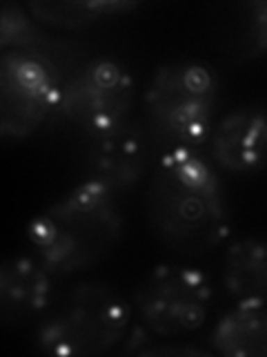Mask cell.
Returning a JSON list of instances; mask_svg holds the SVG:
<instances>
[{"instance_id": "1", "label": "cell", "mask_w": 267, "mask_h": 357, "mask_svg": "<svg viewBox=\"0 0 267 357\" xmlns=\"http://www.w3.org/2000/svg\"><path fill=\"white\" fill-rule=\"evenodd\" d=\"M145 215L154 237L178 255L198 257L227 241V192L203 148L170 150L156 159Z\"/></svg>"}, {"instance_id": "2", "label": "cell", "mask_w": 267, "mask_h": 357, "mask_svg": "<svg viewBox=\"0 0 267 357\" xmlns=\"http://www.w3.org/2000/svg\"><path fill=\"white\" fill-rule=\"evenodd\" d=\"M27 239L54 277L89 271L105 261L122 239L118 197L81 181L29 221Z\"/></svg>"}, {"instance_id": "3", "label": "cell", "mask_w": 267, "mask_h": 357, "mask_svg": "<svg viewBox=\"0 0 267 357\" xmlns=\"http://www.w3.org/2000/svg\"><path fill=\"white\" fill-rule=\"evenodd\" d=\"M218 96V76L203 61L156 67L143 92V126L156 152L203 148L214 130Z\"/></svg>"}, {"instance_id": "4", "label": "cell", "mask_w": 267, "mask_h": 357, "mask_svg": "<svg viewBox=\"0 0 267 357\" xmlns=\"http://www.w3.org/2000/svg\"><path fill=\"white\" fill-rule=\"evenodd\" d=\"M131 301L103 282H78L38 319L33 344L54 357H98L127 340Z\"/></svg>"}, {"instance_id": "5", "label": "cell", "mask_w": 267, "mask_h": 357, "mask_svg": "<svg viewBox=\"0 0 267 357\" xmlns=\"http://www.w3.org/2000/svg\"><path fill=\"white\" fill-rule=\"evenodd\" d=\"M211 299L214 288L200 268L159 264L134 290L131 310L143 331L161 340H176L203 326Z\"/></svg>"}, {"instance_id": "6", "label": "cell", "mask_w": 267, "mask_h": 357, "mask_svg": "<svg viewBox=\"0 0 267 357\" xmlns=\"http://www.w3.org/2000/svg\"><path fill=\"white\" fill-rule=\"evenodd\" d=\"M136 81L114 56H92L65 78L54 121L70 123L92 137L131 119Z\"/></svg>"}, {"instance_id": "7", "label": "cell", "mask_w": 267, "mask_h": 357, "mask_svg": "<svg viewBox=\"0 0 267 357\" xmlns=\"http://www.w3.org/2000/svg\"><path fill=\"white\" fill-rule=\"evenodd\" d=\"M63 81L40 56L14 50L0 59V137L22 141L54 121Z\"/></svg>"}, {"instance_id": "8", "label": "cell", "mask_w": 267, "mask_h": 357, "mask_svg": "<svg viewBox=\"0 0 267 357\" xmlns=\"http://www.w3.org/2000/svg\"><path fill=\"white\" fill-rule=\"evenodd\" d=\"M156 145L143 121L127 119L118 126L85 137L81 152L83 181L122 197L136 188L156 163Z\"/></svg>"}, {"instance_id": "9", "label": "cell", "mask_w": 267, "mask_h": 357, "mask_svg": "<svg viewBox=\"0 0 267 357\" xmlns=\"http://www.w3.org/2000/svg\"><path fill=\"white\" fill-rule=\"evenodd\" d=\"M207 154L236 176L267 170V105L245 103L222 114L207 139Z\"/></svg>"}, {"instance_id": "10", "label": "cell", "mask_w": 267, "mask_h": 357, "mask_svg": "<svg viewBox=\"0 0 267 357\" xmlns=\"http://www.w3.org/2000/svg\"><path fill=\"white\" fill-rule=\"evenodd\" d=\"M54 301V275L36 255H11L0 266V321L18 328L40 319Z\"/></svg>"}, {"instance_id": "11", "label": "cell", "mask_w": 267, "mask_h": 357, "mask_svg": "<svg viewBox=\"0 0 267 357\" xmlns=\"http://www.w3.org/2000/svg\"><path fill=\"white\" fill-rule=\"evenodd\" d=\"M211 43L234 65L252 63L267 52V0L214 5L209 18Z\"/></svg>"}, {"instance_id": "12", "label": "cell", "mask_w": 267, "mask_h": 357, "mask_svg": "<svg viewBox=\"0 0 267 357\" xmlns=\"http://www.w3.org/2000/svg\"><path fill=\"white\" fill-rule=\"evenodd\" d=\"M220 282L234 304H267V239L232 241L222 255Z\"/></svg>"}, {"instance_id": "13", "label": "cell", "mask_w": 267, "mask_h": 357, "mask_svg": "<svg viewBox=\"0 0 267 357\" xmlns=\"http://www.w3.org/2000/svg\"><path fill=\"white\" fill-rule=\"evenodd\" d=\"M209 346L227 357H267V304H234L211 328Z\"/></svg>"}, {"instance_id": "14", "label": "cell", "mask_w": 267, "mask_h": 357, "mask_svg": "<svg viewBox=\"0 0 267 357\" xmlns=\"http://www.w3.org/2000/svg\"><path fill=\"white\" fill-rule=\"evenodd\" d=\"M138 0H33L27 5L29 14L40 25H49L63 31H81L96 22L127 14L136 9Z\"/></svg>"}, {"instance_id": "15", "label": "cell", "mask_w": 267, "mask_h": 357, "mask_svg": "<svg viewBox=\"0 0 267 357\" xmlns=\"http://www.w3.org/2000/svg\"><path fill=\"white\" fill-rule=\"evenodd\" d=\"M49 38V33L40 27V22L29 14L27 7L18 3H5L0 11V50H36Z\"/></svg>"}, {"instance_id": "16", "label": "cell", "mask_w": 267, "mask_h": 357, "mask_svg": "<svg viewBox=\"0 0 267 357\" xmlns=\"http://www.w3.org/2000/svg\"><path fill=\"white\" fill-rule=\"evenodd\" d=\"M170 344H147L134 355H209V351L200 349V346L192 344H174V340H167Z\"/></svg>"}]
</instances>
